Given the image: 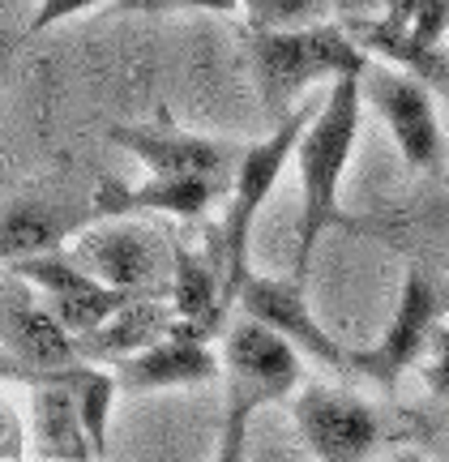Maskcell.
I'll return each mask as SVG.
<instances>
[{"label":"cell","instance_id":"obj_1","mask_svg":"<svg viewBox=\"0 0 449 462\" xmlns=\"http://www.w3.org/2000/svg\"><path fill=\"white\" fill-rule=\"evenodd\" d=\"M360 120H364V90L360 78H343L325 90V99L316 103L308 129L296 146L299 167V227H296V265L291 279L304 282L313 253L321 236L330 227H351L343 215V180H347L351 154H355V137H360Z\"/></svg>","mask_w":449,"mask_h":462},{"label":"cell","instance_id":"obj_2","mask_svg":"<svg viewBox=\"0 0 449 462\" xmlns=\"http://www.w3.org/2000/svg\"><path fill=\"white\" fill-rule=\"evenodd\" d=\"M372 65L355 34L343 22H316L296 31H249V69L257 99L274 116V125L296 112V103L313 86H334L343 78H360Z\"/></svg>","mask_w":449,"mask_h":462},{"label":"cell","instance_id":"obj_3","mask_svg":"<svg viewBox=\"0 0 449 462\" xmlns=\"http://www.w3.org/2000/svg\"><path fill=\"white\" fill-rule=\"evenodd\" d=\"M316 103L308 107H296V112L279 120L270 137L261 142H249L240 163L232 171V189H227V201H223V231H218V248H223V296H227V309L235 304L240 287L249 282V245H252V227H257V215L266 210L274 184L283 180L287 163L296 159V146L308 120H313Z\"/></svg>","mask_w":449,"mask_h":462},{"label":"cell","instance_id":"obj_4","mask_svg":"<svg viewBox=\"0 0 449 462\" xmlns=\"http://www.w3.org/2000/svg\"><path fill=\"white\" fill-rule=\"evenodd\" d=\"M445 317H449V279L428 270V265H407L389 326L368 351H351V373L377 381V385H394L407 368H416L433 351L436 334L445 330L441 326Z\"/></svg>","mask_w":449,"mask_h":462},{"label":"cell","instance_id":"obj_5","mask_svg":"<svg viewBox=\"0 0 449 462\" xmlns=\"http://www.w3.org/2000/svg\"><path fill=\"white\" fill-rule=\"evenodd\" d=\"M218 356H223V390H227L232 407L257 415L270 402H287L299 394V377H304L299 360L304 356L283 334H274L252 317L240 313V321L227 326Z\"/></svg>","mask_w":449,"mask_h":462},{"label":"cell","instance_id":"obj_6","mask_svg":"<svg viewBox=\"0 0 449 462\" xmlns=\"http://www.w3.org/2000/svg\"><path fill=\"white\" fill-rule=\"evenodd\" d=\"M69 253L99 282L124 296H159V287L171 282V257H176V248H167L133 218H103L95 227L78 231L69 240Z\"/></svg>","mask_w":449,"mask_h":462},{"label":"cell","instance_id":"obj_7","mask_svg":"<svg viewBox=\"0 0 449 462\" xmlns=\"http://www.w3.org/2000/svg\"><path fill=\"white\" fill-rule=\"evenodd\" d=\"M360 90H364L368 107L385 120V129L394 133V146H399L402 163L411 167V171H433V167H441L445 137H441V120H436L433 86H424L419 78H411L407 69L372 60V65L360 73Z\"/></svg>","mask_w":449,"mask_h":462},{"label":"cell","instance_id":"obj_8","mask_svg":"<svg viewBox=\"0 0 449 462\" xmlns=\"http://www.w3.org/2000/svg\"><path fill=\"white\" fill-rule=\"evenodd\" d=\"M291 415L316 462H368L381 441L377 411L338 385H304L291 398Z\"/></svg>","mask_w":449,"mask_h":462},{"label":"cell","instance_id":"obj_9","mask_svg":"<svg viewBox=\"0 0 449 462\" xmlns=\"http://www.w3.org/2000/svg\"><path fill=\"white\" fill-rule=\"evenodd\" d=\"M0 346L26 364V373H60L82 360L78 338L65 330V321L9 265L0 270Z\"/></svg>","mask_w":449,"mask_h":462},{"label":"cell","instance_id":"obj_10","mask_svg":"<svg viewBox=\"0 0 449 462\" xmlns=\"http://www.w3.org/2000/svg\"><path fill=\"white\" fill-rule=\"evenodd\" d=\"M9 270L22 274L39 296L48 300L51 313L65 321V330L73 338H86V334H95L99 326H107L124 309V300H129L124 291L95 279L69 248H51V253L26 257V262L9 265Z\"/></svg>","mask_w":449,"mask_h":462},{"label":"cell","instance_id":"obj_11","mask_svg":"<svg viewBox=\"0 0 449 462\" xmlns=\"http://www.w3.org/2000/svg\"><path fill=\"white\" fill-rule=\"evenodd\" d=\"M235 309H240L244 317H252V321L270 326L274 334H283L299 356L316 360L321 368L351 373V351L321 326V317L313 313V304H308V296H304V282L299 279H266V274H249V282H244L240 296H235Z\"/></svg>","mask_w":449,"mask_h":462},{"label":"cell","instance_id":"obj_12","mask_svg":"<svg viewBox=\"0 0 449 462\" xmlns=\"http://www.w3.org/2000/svg\"><path fill=\"white\" fill-rule=\"evenodd\" d=\"M120 150H129L150 176H227L232 180L244 146L188 133L176 125H116L107 133Z\"/></svg>","mask_w":449,"mask_h":462},{"label":"cell","instance_id":"obj_13","mask_svg":"<svg viewBox=\"0 0 449 462\" xmlns=\"http://www.w3.org/2000/svg\"><path fill=\"white\" fill-rule=\"evenodd\" d=\"M116 377L120 394H159V390H201L223 381V356L210 338L188 330H171L154 346L107 364Z\"/></svg>","mask_w":449,"mask_h":462},{"label":"cell","instance_id":"obj_14","mask_svg":"<svg viewBox=\"0 0 449 462\" xmlns=\"http://www.w3.org/2000/svg\"><path fill=\"white\" fill-rule=\"evenodd\" d=\"M232 180L227 176H150L142 184L103 180L95 189L90 210L95 218H133V215H171V218H201L218 201H227Z\"/></svg>","mask_w":449,"mask_h":462},{"label":"cell","instance_id":"obj_15","mask_svg":"<svg viewBox=\"0 0 449 462\" xmlns=\"http://www.w3.org/2000/svg\"><path fill=\"white\" fill-rule=\"evenodd\" d=\"M26 385H31V458L34 462H95L99 458L65 368L60 373H31Z\"/></svg>","mask_w":449,"mask_h":462},{"label":"cell","instance_id":"obj_16","mask_svg":"<svg viewBox=\"0 0 449 462\" xmlns=\"http://www.w3.org/2000/svg\"><path fill=\"white\" fill-rule=\"evenodd\" d=\"M171 330H176L171 300L129 296L124 309H120L107 326H99V330L86 334V338H78V351H82V360H90V364H116V360H124V356H137V351L154 346Z\"/></svg>","mask_w":449,"mask_h":462},{"label":"cell","instance_id":"obj_17","mask_svg":"<svg viewBox=\"0 0 449 462\" xmlns=\"http://www.w3.org/2000/svg\"><path fill=\"white\" fill-rule=\"evenodd\" d=\"M73 240V215L56 201L17 198L0 206V265H17L26 257L51 253Z\"/></svg>","mask_w":449,"mask_h":462},{"label":"cell","instance_id":"obj_18","mask_svg":"<svg viewBox=\"0 0 449 462\" xmlns=\"http://www.w3.org/2000/svg\"><path fill=\"white\" fill-rule=\"evenodd\" d=\"M167 300H171V309H176V330L201 334V338H210L215 330H223V317H227L223 274H215L197 253L176 248V257H171V282H167Z\"/></svg>","mask_w":449,"mask_h":462},{"label":"cell","instance_id":"obj_19","mask_svg":"<svg viewBox=\"0 0 449 462\" xmlns=\"http://www.w3.org/2000/svg\"><path fill=\"white\" fill-rule=\"evenodd\" d=\"M0 462H34L31 458V385L0 381Z\"/></svg>","mask_w":449,"mask_h":462},{"label":"cell","instance_id":"obj_20","mask_svg":"<svg viewBox=\"0 0 449 462\" xmlns=\"http://www.w3.org/2000/svg\"><path fill=\"white\" fill-rule=\"evenodd\" d=\"M249 31H296L330 22V0H240Z\"/></svg>","mask_w":449,"mask_h":462},{"label":"cell","instance_id":"obj_21","mask_svg":"<svg viewBox=\"0 0 449 462\" xmlns=\"http://www.w3.org/2000/svg\"><path fill=\"white\" fill-rule=\"evenodd\" d=\"M249 429H252V411L227 402V407H223V429H218L210 462H249Z\"/></svg>","mask_w":449,"mask_h":462},{"label":"cell","instance_id":"obj_22","mask_svg":"<svg viewBox=\"0 0 449 462\" xmlns=\"http://www.w3.org/2000/svg\"><path fill=\"white\" fill-rule=\"evenodd\" d=\"M129 14H240V0H116Z\"/></svg>","mask_w":449,"mask_h":462},{"label":"cell","instance_id":"obj_23","mask_svg":"<svg viewBox=\"0 0 449 462\" xmlns=\"http://www.w3.org/2000/svg\"><path fill=\"white\" fill-rule=\"evenodd\" d=\"M99 5H116V0H39L34 17L26 22V34H43L51 26H60V22H73V17L99 9Z\"/></svg>","mask_w":449,"mask_h":462},{"label":"cell","instance_id":"obj_24","mask_svg":"<svg viewBox=\"0 0 449 462\" xmlns=\"http://www.w3.org/2000/svg\"><path fill=\"white\" fill-rule=\"evenodd\" d=\"M385 5H389V0H330L334 22H343V26L377 22V17H385Z\"/></svg>","mask_w":449,"mask_h":462},{"label":"cell","instance_id":"obj_25","mask_svg":"<svg viewBox=\"0 0 449 462\" xmlns=\"http://www.w3.org/2000/svg\"><path fill=\"white\" fill-rule=\"evenodd\" d=\"M385 462H428V458H424V454H416V449H394Z\"/></svg>","mask_w":449,"mask_h":462}]
</instances>
